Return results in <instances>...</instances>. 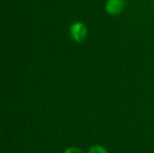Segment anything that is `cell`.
<instances>
[{"mask_svg": "<svg viewBox=\"0 0 154 153\" xmlns=\"http://www.w3.org/2000/svg\"><path fill=\"white\" fill-rule=\"evenodd\" d=\"M88 153H109L108 150L102 145H93L88 150Z\"/></svg>", "mask_w": 154, "mask_h": 153, "instance_id": "3957f363", "label": "cell"}, {"mask_svg": "<svg viewBox=\"0 0 154 153\" xmlns=\"http://www.w3.org/2000/svg\"><path fill=\"white\" fill-rule=\"evenodd\" d=\"M126 8V0H106L105 11L110 16H118Z\"/></svg>", "mask_w": 154, "mask_h": 153, "instance_id": "7a4b0ae2", "label": "cell"}, {"mask_svg": "<svg viewBox=\"0 0 154 153\" xmlns=\"http://www.w3.org/2000/svg\"><path fill=\"white\" fill-rule=\"evenodd\" d=\"M69 33H70V37L75 42L82 43L88 35V29L87 26L84 24L83 22H75L70 25L69 29Z\"/></svg>", "mask_w": 154, "mask_h": 153, "instance_id": "6da1fadb", "label": "cell"}, {"mask_svg": "<svg viewBox=\"0 0 154 153\" xmlns=\"http://www.w3.org/2000/svg\"><path fill=\"white\" fill-rule=\"evenodd\" d=\"M64 153H84L81 149L77 147H69L64 151Z\"/></svg>", "mask_w": 154, "mask_h": 153, "instance_id": "277c9868", "label": "cell"}, {"mask_svg": "<svg viewBox=\"0 0 154 153\" xmlns=\"http://www.w3.org/2000/svg\"><path fill=\"white\" fill-rule=\"evenodd\" d=\"M153 8H154V0H153Z\"/></svg>", "mask_w": 154, "mask_h": 153, "instance_id": "5b68a950", "label": "cell"}]
</instances>
